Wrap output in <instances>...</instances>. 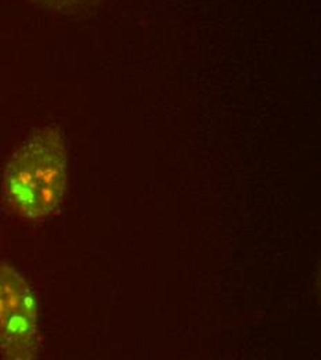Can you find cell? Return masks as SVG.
Masks as SVG:
<instances>
[{
    "label": "cell",
    "instance_id": "7a4b0ae2",
    "mask_svg": "<svg viewBox=\"0 0 321 360\" xmlns=\"http://www.w3.org/2000/svg\"><path fill=\"white\" fill-rule=\"evenodd\" d=\"M38 348L35 294L17 270L0 264V355L6 359H34Z\"/></svg>",
    "mask_w": 321,
    "mask_h": 360
},
{
    "label": "cell",
    "instance_id": "3957f363",
    "mask_svg": "<svg viewBox=\"0 0 321 360\" xmlns=\"http://www.w3.org/2000/svg\"><path fill=\"white\" fill-rule=\"evenodd\" d=\"M34 1L44 6L47 10H51L60 14L77 15L85 11H91L103 0H34Z\"/></svg>",
    "mask_w": 321,
    "mask_h": 360
},
{
    "label": "cell",
    "instance_id": "6da1fadb",
    "mask_svg": "<svg viewBox=\"0 0 321 360\" xmlns=\"http://www.w3.org/2000/svg\"><path fill=\"white\" fill-rule=\"evenodd\" d=\"M67 186V148L63 132L37 131L13 154L3 175L10 207L25 219H42L61 204Z\"/></svg>",
    "mask_w": 321,
    "mask_h": 360
}]
</instances>
